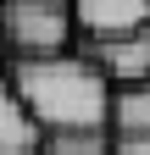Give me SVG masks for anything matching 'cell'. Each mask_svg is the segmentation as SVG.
Instances as JSON below:
<instances>
[{
	"instance_id": "1",
	"label": "cell",
	"mask_w": 150,
	"mask_h": 155,
	"mask_svg": "<svg viewBox=\"0 0 150 155\" xmlns=\"http://www.w3.org/2000/svg\"><path fill=\"white\" fill-rule=\"evenodd\" d=\"M11 83L22 94L50 139H89L111 122V78L89 55H45V61H11Z\"/></svg>"
},
{
	"instance_id": "5",
	"label": "cell",
	"mask_w": 150,
	"mask_h": 155,
	"mask_svg": "<svg viewBox=\"0 0 150 155\" xmlns=\"http://www.w3.org/2000/svg\"><path fill=\"white\" fill-rule=\"evenodd\" d=\"M89 61H95L117 89H134V83H150V28L139 33H122V39H100L95 50H89Z\"/></svg>"
},
{
	"instance_id": "8",
	"label": "cell",
	"mask_w": 150,
	"mask_h": 155,
	"mask_svg": "<svg viewBox=\"0 0 150 155\" xmlns=\"http://www.w3.org/2000/svg\"><path fill=\"white\" fill-rule=\"evenodd\" d=\"M111 155H150V133H117Z\"/></svg>"
},
{
	"instance_id": "4",
	"label": "cell",
	"mask_w": 150,
	"mask_h": 155,
	"mask_svg": "<svg viewBox=\"0 0 150 155\" xmlns=\"http://www.w3.org/2000/svg\"><path fill=\"white\" fill-rule=\"evenodd\" d=\"M72 17L100 45V39H122V33L150 28V0H72Z\"/></svg>"
},
{
	"instance_id": "6",
	"label": "cell",
	"mask_w": 150,
	"mask_h": 155,
	"mask_svg": "<svg viewBox=\"0 0 150 155\" xmlns=\"http://www.w3.org/2000/svg\"><path fill=\"white\" fill-rule=\"evenodd\" d=\"M111 127L117 133H150V83L117 89V100H111Z\"/></svg>"
},
{
	"instance_id": "7",
	"label": "cell",
	"mask_w": 150,
	"mask_h": 155,
	"mask_svg": "<svg viewBox=\"0 0 150 155\" xmlns=\"http://www.w3.org/2000/svg\"><path fill=\"white\" fill-rule=\"evenodd\" d=\"M39 155H111V144L100 133H89V139H50Z\"/></svg>"
},
{
	"instance_id": "9",
	"label": "cell",
	"mask_w": 150,
	"mask_h": 155,
	"mask_svg": "<svg viewBox=\"0 0 150 155\" xmlns=\"http://www.w3.org/2000/svg\"><path fill=\"white\" fill-rule=\"evenodd\" d=\"M0 6H6V0H0Z\"/></svg>"
},
{
	"instance_id": "3",
	"label": "cell",
	"mask_w": 150,
	"mask_h": 155,
	"mask_svg": "<svg viewBox=\"0 0 150 155\" xmlns=\"http://www.w3.org/2000/svg\"><path fill=\"white\" fill-rule=\"evenodd\" d=\"M45 144H50V133L22 105V94L11 83V67H0V155H39Z\"/></svg>"
},
{
	"instance_id": "2",
	"label": "cell",
	"mask_w": 150,
	"mask_h": 155,
	"mask_svg": "<svg viewBox=\"0 0 150 155\" xmlns=\"http://www.w3.org/2000/svg\"><path fill=\"white\" fill-rule=\"evenodd\" d=\"M72 33H78L72 0H6L0 6V45H11L17 61L67 55Z\"/></svg>"
}]
</instances>
